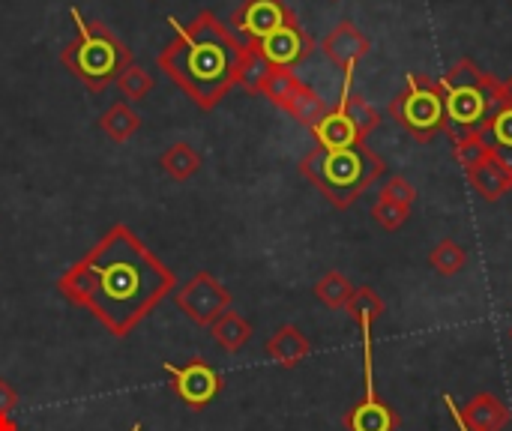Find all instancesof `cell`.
<instances>
[{
  "instance_id": "cell-26",
  "label": "cell",
  "mask_w": 512,
  "mask_h": 431,
  "mask_svg": "<svg viewBox=\"0 0 512 431\" xmlns=\"http://www.w3.org/2000/svg\"><path fill=\"white\" fill-rule=\"evenodd\" d=\"M504 84H507V96H504L501 108L486 120V126L480 129V135L489 144H510L512 147V78H507Z\"/></svg>"
},
{
  "instance_id": "cell-21",
  "label": "cell",
  "mask_w": 512,
  "mask_h": 431,
  "mask_svg": "<svg viewBox=\"0 0 512 431\" xmlns=\"http://www.w3.org/2000/svg\"><path fill=\"white\" fill-rule=\"evenodd\" d=\"M468 180H471V186L486 198V201H501L507 192H512V177L504 171V168H498L492 159H486L483 165H477L474 171H468Z\"/></svg>"
},
{
  "instance_id": "cell-25",
  "label": "cell",
  "mask_w": 512,
  "mask_h": 431,
  "mask_svg": "<svg viewBox=\"0 0 512 431\" xmlns=\"http://www.w3.org/2000/svg\"><path fill=\"white\" fill-rule=\"evenodd\" d=\"M429 264L438 276L450 279L459 276L468 264V252L456 243V240H441L432 252H429Z\"/></svg>"
},
{
  "instance_id": "cell-13",
  "label": "cell",
  "mask_w": 512,
  "mask_h": 431,
  "mask_svg": "<svg viewBox=\"0 0 512 431\" xmlns=\"http://www.w3.org/2000/svg\"><path fill=\"white\" fill-rule=\"evenodd\" d=\"M456 417H459L462 429L468 431H504L512 420L510 408L492 393H477L465 408L456 411Z\"/></svg>"
},
{
  "instance_id": "cell-17",
  "label": "cell",
  "mask_w": 512,
  "mask_h": 431,
  "mask_svg": "<svg viewBox=\"0 0 512 431\" xmlns=\"http://www.w3.org/2000/svg\"><path fill=\"white\" fill-rule=\"evenodd\" d=\"M99 129H102L114 144H126V141L141 129V114L132 108V102L117 99V102L99 117Z\"/></svg>"
},
{
  "instance_id": "cell-12",
  "label": "cell",
  "mask_w": 512,
  "mask_h": 431,
  "mask_svg": "<svg viewBox=\"0 0 512 431\" xmlns=\"http://www.w3.org/2000/svg\"><path fill=\"white\" fill-rule=\"evenodd\" d=\"M324 54L345 72V75H354V66L369 54L372 42L357 30L354 21H339L321 42Z\"/></svg>"
},
{
  "instance_id": "cell-30",
  "label": "cell",
  "mask_w": 512,
  "mask_h": 431,
  "mask_svg": "<svg viewBox=\"0 0 512 431\" xmlns=\"http://www.w3.org/2000/svg\"><path fill=\"white\" fill-rule=\"evenodd\" d=\"M489 72H483L471 57H462L456 66H450V72L438 81L444 90H456V87H477V84H483V78H486Z\"/></svg>"
},
{
  "instance_id": "cell-2",
  "label": "cell",
  "mask_w": 512,
  "mask_h": 431,
  "mask_svg": "<svg viewBox=\"0 0 512 431\" xmlns=\"http://www.w3.org/2000/svg\"><path fill=\"white\" fill-rule=\"evenodd\" d=\"M243 42L210 9H201L192 21L177 24L174 39L159 51L156 63L168 78L201 108H216L237 84Z\"/></svg>"
},
{
  "instance_id": "cell-5",
  "label": "cell",
  "mask_w": 512,
  "mask_h": 431,
  "mask_svg": "<svg viewBox=\"0 0 512 431\" xmlns=\"http://www.w3.org/2000/svg\"><path fill=\"white\" fill-rule=\"evenodd\" d=\"M390 117L399 120L417 141H432L438 132H447V108H444V87L414 72L402 93L390 102Z\"/></svg>"
},
{
  "instance_id": "cell-27",
  "label": "cell",
  "mask_w": 512,
  "mask_h": 431,
  "mask_svg": "<svg viewBox=\"0 0 512 431\" xmlns=\"http://www.w3.org/2000/svg\"><path fill=\"white\" fill-rule=\"evenodd\" d=\"M453 159L465 171H474L477 165H483L489 159V141L480 132H468V135H462V138L453 141Z\"/></svg>"
},
{
  "instance_id": "cell-20",
  "label": "cell",
  "mask_w": 512,
  "mask_h": 431,
  "mask_svg": "<svg viewBox=\"0 0 512 431\" xmlns=\"http://www.w3.org/2000/svg\"><path fill=\"white\" fill-rule=\"evenodd\" d=\"M159 165H162V171H165L171 180L186 183V180H192V177L201 171V153H198L192 144L177 141V144H171V147L159 156Z\"/></svg>"
},
{
  "instance_id": "cell-22",
  "label": "cell",
  "mask_w": 512,
  "mask_h": 431,
  "mask_svg": "<svg viewBox=\"0 0 512 431\" xmlns=\"http://www.w3.org/2000/svg\"><path fill=\"white\" fill-rule=\"evenodd\" d=\"M282 111H288L297 123H303V126H309V129H312V126H318V123L324 120V114H327L330 108H327V102L321 99V93H318V90H312L309 84H300Z\"/></svg>"
},
{
  "instance_id": "cell-29",
  "label": "cell",
  "mask_w": 512,
  "mask_h": 431,
  "mask_svg": "<svg viewBox=\"0 0 512 431\" xmlns=\"http://www.w3.org/2000/svg\"><path fill=\"white\" fill-rule=\"evenodd\" d=\"M300 84H303V81L294 75V69H273V72L267 75V81H264L261 93H264L273 105L285 108V105H288V99L294 96V90H297Z\"/></svg>"
},
{
  "instance_id": "cell-37",
  "label": "cell",
  "mask_w": 512,
  "mask_h": 431,
  "mask_svg": "<svg viewBox=\"0 0 512 431\" xmlns=\"http://www.w3.org/2000/svg\"><path fill=\"white\" fill-rule=\"evenodd\" d=\"M510 342H512V327H510Z\"/></svg>"
},
{
  "instance_id": "cell-14",
  "label": "cell",
  "mask_w": 512,
  "mask_h": 431,
  "mask_svg": "<svg viewBox=\"0 0 512 431\" xmlns=\"http://www.w3.org/2000/svg\"><path fill=\"white\" fill-rule=\"evenodd\" d=\"M264 351H267V357H270L276 366H282V369H297V366L312 354V342H309V336H306L300 327L282 324V327L267 339Z\"/></svg>"
},
{
  "instance_id": "cell-11",
  "label": "cell",
  "mask_w": 512,
  "mask_h": 431,
  "mask_svg": "<svg viewBox=\"0 0 512 431\" xmlns=\"http://www.w3.org/2000/svg\"><path fill=\"white\" fill-rule=\"evenodd\" d=\"M402 426L396 408H390V402H384L372 384V372L366 366V393L363 399L345 414V429L348 431H396Z\"/></svg>"
},
{
  "instance_id": "cell-4",
  "label": "cell",
  "mask_w": 512,
  "mask_h": 431,
  "mask_svg": "<svg viewBox=\"0 0 512 431\" xmlns=\"http://www.w3.org/2000/svg\"><path fill=\"white\" fill-rule=\"evenodd\" d=\"M75 21V39L60 51V63L69 75H75L90 93H102L117 75L132 66V48L102 21H90L78 6H69Z\"/></svg>"
},
{
  "instance_id": "cell-6",
  "label": "cell",
  "mask_w": 512,
  "mask_h": 431,
  "mask_svg": "<svg viewBox=\"0 0 512 431\" xmlns=\"http://www.w3.org/2000/svg\"><path fill=\"white\" fill-rule=\"evenodd\" d=\"M507 96V84L486 75L477 87H456L444 90V108H447V132L450 138H462L468 132H480L486 120L501 108Z\"/></svg>"
},
{
  "instance_id": "cell-10",
  "label": "cell",
  "mask_w": 512,
  "mask_h": 431,
  "mask_svg": "<svg viewBox=\"0 0 512 431\" xmlns=\"http://www.w3.org/2000/svg\"><path fill=\"white\" fill-rule=\"evenodd\" d=\"M258 48H261V54L267 57V63H270L273 69H294L297 63H303V60L318 48V42H315L312 33H306L303 24L294 18V21H288L285 27H279L276 33H270L267 39H261Z\"/></svg>"
},
{
  "instance_id": "cell-19",
  "label": "cell",
  "mask_w": 512,
  "mask_h": 431,
  "mask_svg": "<svg viewBox=\"0 0 512 431\" xmlns=\"http://www.w3.org/2000/svg\"><path fill=\"white\" fill-rule=\"evenodd\" d=\"M345 312L351 315V321H354V324L363 330V336L369 339L372 324L381 321V315L387 312V306H384V300H381V294H378L375 288L363 285V288H354V294H351Z\"/></svg>"
},
{
  "instance_id": "cell-1",
  "label": "cell",
  "mask_w": 512,
  "mask_h": 431,
  "mask_svg": "<svg viewBox=\"0 0 512 431\" xmlns=\"http://www.w3.org/2000/svg\"><path fill=\"white\" fill-rule=\"evenodd\" d=\"M174 288V270H168L129 225L105 231L102 240L57 279V291L90 312L114 339H126Z\"/></svg>"
},
{
  "instance_id": "cell-32",
  "label": "cell",
  "mask_w": 512,
  "mask_h": 431,
  "mask_svg": "<svg viewBox=\"0 0 512 431\" xmlns=\"http://www.w3.org/2000/svg\"><path fill=\"white\" fill-rule=\"evenodd\" d=\"M378 198H387V201H396V204L411 207V204L417 201V189H414L402 174H393V177H387V180H384V186H381Z\"/></svg>"
},
{
  "instance_id": "cell-15",
  "label": "cell",
  "mask_w": 512,
  "mask_h": 431,
  "mask_svg": "<svg viewBox=\"0 0 512 431\" xmlns=\"http://www.w3.org/2000/svg\"><path fill=\"white\" fill-rule=\"evenodd\" d=\"M312 135L318 141V147H327V150H336V147H354V144H363L366 138L360 135V129L354 126V120L345 114L342 105L330 108L324 114V120L318 126H312Z\"/></svg>"
},
{
  "instance_id": "cell-3",
  "label": "cell",
  "mask_w": 512,
  "mask_h": 431,
  "mask_svg": "<svg viewBox=\"0 0 512 431\" xmlns=\"http://www.w3.org/2000/svg\"><path fill=\"white\" fill-rule=\"evenodd\" d=\"M300 174L336 207L348 210L354 207L363 192L387 174V162L363 141L354 147H315L303 156Z\"/></svg>"
},
{
  "instance_id": "cell-7",
  "label": "cell",
  "mask_w": 512,
  "mask_h": 431,
  "mask_svg": "<svg viewBox=\"0 0 512 431\" xmlns=\"http://www.w3.org/2000/svg\"><path fill=\"white\" fill-rule=\"evenodd\" d=\"M177 309L195 324V327H210L216 318H222L231 309V291L207 270H198L186 285L174 291Z\"/></svg>"
},
{
  "instance_id": "cell-16",
  "label": "cell",
  "mask_w": 512,
  "mask_h": 431,
  "mask_svg": "<svg viewBox=\"0 0 512 431\" xmlns=\"http://www.w3.org/2000/svg\"><path fill=\"white\" fill-rule=\"evenodd\" d=\"M210 336H213V342L222 348V351H228V354H237V351H243L246 345H249V339H252V324L240 315V312H225L222 318H216L213 324H210Z\"/></svg>"
},
{
  "instance_id": "cell-36",
  "label": "cell",
  "mask_w": 512,
  "mask_h": 431,
  "mask_svg": "<svg viewBox=\"0 0 512 431\" xmlns=\"http://www.w3.org/2000/svg\"><path fill=\"white\" fill-rule=\"evenodd\" d=\"M132 431H144V429H141V423H135V426H132Z\"/></svg>"
},
{
  "instance_id": "cell-23",
  "label": "cell",
  "mask_w": 512,
  "mask_h": 431,
  "mask_svg": "<svg viewBox=\"0 0 512 431\" xmlns=\"http://www.w3.org/2000/svg\"><path fill=\"white\" fill-rule=\"evenodd\" d=\"M339 105L345 108V114L354 120V126L360 129V135L363 138H369L378 126H381V111L378 108H372L360 93H354L351 90V75H345V87H342V99H339Z\"/></svg>"
},
{
  "instance_id": "cell-28",
  "label": "cell",
  "mask_w": 512,
  "mask_h": 431,
  "mask_svg": "<svg viewBox=\"0 0 512 431\" xmlns=\"http://www.w3.org/2000/svg\"><path fill=\"white\" fill-rule=\"evenodd\" d=\"M117 87H120V93H123L126 102H141V99L156 87V78H153L144 66L132 63V66H126V69L117 75Z\"/></svg>"
},
{
  "instance_id": "cell-31",
  "label": "cell",
  "mask_w": 512,
  "mask_h": 431,
  "mask_svg": "<svg viewBox=\"0 0 512 431\" xmlns=\"http://www.w3.org/2000/svg\"><path fill=\"white\" fill-rule=\"evenodd\" d=\"M372 216H375V222H378L384 231H399V228H405V225H408V219H411V207L396 204V201H387V198H378V201H375V207H372Z\"/></svg>"
},
{
  "instance_id": "cell-18",
  "label": "cell",
  "mask_w": 512,
  "mask_h": 431,
  "mask_svg": "<svg viewBox=\"0 0 512 431\" xmlns=\"http://www.w3.org/2000/svg\"><path fill=\"white\" fill-rule=\"evenodd\" d=\"M270 72H273V66L261 54L258 42H246L243 51H240V63H237V84L246 93H261V87H264Z\"/></svg>"
},
{
  "instance_id": "cell-33",
  "label": "cell",
  "mask_w": 512,
  "mask_h": 431,
  "mask_svg": "<svg viewBox=\"0 0 512 431\" xmlns=\"http://www.w3.org/2000/svg\"><path fill=\"white\" fill-rule=\"evenodd\" d=\"M15 408H18V393H15V387H12L6 378H0V417H9Z\"/></svg>"
},
{
  "instance_id": "cell-35",
  "label": "cell",
  "mask_w": 512,
  "mask_h": 431,
  "mask_svg": "<svg viewBox=\"0 0 512 431\" xmlns=\"http://www.w3.org/2000/svg\"><path fill=\"white\" fill-rule=\"evenodd\" d=\"M0 431H18V423L12 420V414L9 417H0Z\"/></svg>"
},
{
  "instance_id": "cell-24",
  "label": "cell",
  "mask_w": 512,
  "mask_h": 431,
  "mask_svg": "<svg viewBox=\"0 0 512 431\" xmlns=\"http://www.w3.org/2000/svg\"><path fill=\"white\" fill-rule=\"evenodd\" d=\"M351 294H354V285H351V279H348L345 273H339V270H330V273H324V276L315 282V297H318L324 306H330V309H345L348 300H351Z\"/></svg>"
},
{
  "instance_id": "cell-9",
  "label": "cell",
  "mask_w": 512,
  "mask_h": 431,
  "mask_svg": "<svg viewBox=\"0 0 512 431\" xmlns=\"http://www.w3.org/2000/svg\"><path fill=\"white\" fill-rule=\"evenodd\" d=\"M294 9L285 0H243L234 15L231 24L237 33H246L249 42H261L270 33H276L279 27H285L288 21H294Z\"/></svg>"
},
{
  "instance_id": "cell-8",
  "label": "cell",
  "mask_w": 512,
  "mask_h": 431,
  "mask_svg": "<svg viewBox=\"0 0 512 431\" xmlns=\"http://www.w3.org/2000/svg\"><path fill=\"white\" fill-rule=\"evenodd\" d=\"M165 375L171 378V390L174 396L195 414H201L219 393H222V375L201 357H192L183 366L174 363H162Z\"/></svg>"
},
{
  "instance_id": "cell-34",
  "label": "cell",
  "mask_w": 512,
  "mask_h": 431,
  "mask_svg": "<svg viewBox=\"0 0 512 431\" xmlns=\"http://www.w3.org/2000/svg\"><path fill=\"white\" fill-rule=\"evenodd\" d=\"M489 159L498 165V168H504L507 174L512 177V147L510 144H489Z\"/></svg>"
}]
</instances>
